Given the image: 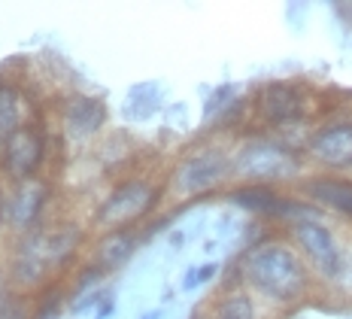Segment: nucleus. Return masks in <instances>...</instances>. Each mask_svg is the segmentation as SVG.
<instances>
[{
    "label": "nucleus",
    "instance_id": "nucleus-20",
    "mask_svg": "<svg viewBox=\"0 0 352 319\" xmlns=\"http://www.w3.org/2000/svg\"><path fill=\"white\" fill-rule=\"evenodd\" d=\"M331 292H337L343 301H352V240H346V258H343V271L334 280Z\"/></svg>",
    "mask_w": 352,
    "mask_h": 319
},
{
    "label": "nucleus",
    "instance_id": "nucleus-28",
    "mask_svg": "<svg viewBox=\"0 0 352 319\" xmlns=\"http://www.w3.org/2000/svg\"><path fill=\"white\" fill-rule=\"evenodd\" d=\"M0 152H3V140H0Z\"/></svg>",
    "mask_w": 352,
    "mask_h": 319
},
{
    "label": "nucleus",
    "instance_id": "nucleus-2",
    "mask_svg": "<svg viewBox=\"0 0 352 319\" xmlns=\"http://www.w3.org/2000/svg\"><path fill=\"white\" fill-rule=\"evenodd\" d=\"M231 165L243 185H280L300 174V152L280 137H249L231 152Z\"/></svg>",
    "mask_w": 352,
    "mask_h": 319
},
{
    "label": "nucleus",
    "instance_id": "nucleus-10",
    "mask_svg": "<svg viewBox=\"0 0 352 319\" xmlns=\"http://www.w3.org/2000/svg\"><path fill=\"white\" fill-rule=\"evenodd\" d=\"M300 195L313 201L322 213H337L340 219L352 222V176L346 174H313L300 180Z\"/></svg>",
    "mask_w": 352,
    "mask_h": 319
},
{
    "label": "nucleus",
    "instance_id": "nucleus-5",
    "mask_svg": "<svg viewBox=\"0 0 352 319\" xmlns=\"http://www.w3.org/2000/svg\"><path fill=\"white\" fill-rule=\"evenodd\" d=\"M252 116L270 131L295 128L316 116V94L295 79H274L255 92Z\"/></svg>",
    "mask_w": 352,
    "mask_h": 319
},
{
    "label": "nucleus",
    "instance_id": "nucleus-9",
    "mask_svg": "<svg viewBox=\"0 0 352 319\" xmlns=\"http://www.w3.org/2000/svg\"><path fill=\"white\" fill-rule=\"evenodd\" d=\"M49 204V183L46 180H25L12 183L3 192V225L19 231L21 237L40 228L43 213Z\"/></svg>",
    "mask_w": 352,
    "mask_h": 319
},
{
    "label": "nucleus",
    "instance_id": "nucleus-15",
    "mask_svg": "<svg viewBox=\"0 0 352 319\" xmlns=\"http://www.w3.org/2000/svg\"><path fill=\"white\" fill-rule=\"evenodd\" d=\"M207 319H261L258 298L252 292H246L243 286H228L210 304Z\"/></svg>",
    "mask_w": 352,
    "mask_h": 319
},
{
    "label": "nucleus",
    "instance_id": "nucleus-26",
    "mask_svg": "<svg viewBox=\"0 0 352 319\" xmlns=\"http://www.w3.org/2000/svg\"><path fill=\"white\" fill-rule=\"evenodd\" d=\"M140 319H161V310H146Z\"/></svg>",
    "mask_w": 352,
    "mask_h": 319
},
{
    "label": "nucleus",
    "instance_id": "nucleus-19",
    "mask_svg": "<svg viewBox=\"0 0 352 319\" xmlns=\"http://www.w3.org/2000/svg\"><path fill=\"white\" fill-rule=\"evenodd\" d=\"M158 103H161V94H158V88L146 98V94H140V88H134L131 92V98H128V110L134 113L137 119H146V116H152L158 110Z\"/></svg>",
    "mask_w": 352,
    "mask_h": 319
},
{
    "label": "nucleus",
    "instance_id": "nucleus-24",
    "mask_svg": "<svg viewBox=\"0 0 352 319\" xmlns=\"http://www.w3.org/2000/svg\"><path fill=\"white\" fill-rule=\"evenodd\" d=\"M113 307H116V298L107 292V295H104V301L98 304V313H94V319H109V316H113Z\"/></svg>",
    "mask_w": 352,
    "mask_h": 319
},
{
    "label": "nucleus",
    "instance_id": "nucleus-7",
    "mask_svg": "<svg viewBox=\"0 0 352 319\" xmlns=\"http://www.w3.org/2000/svg\"><path fill=\"white\" fill-rule=\"evenodd\" d=\"M304 155L322 174H346L352 170V116L322 122L304 140Z\"/></svg>",
    "mask_w": 352,
    "mask_h": 319
},
{
    "label": "nucleus",
    "instance_id": "nucleus-11",
    "mask_svg": "<svg viewBox=\"0 0 352 319\" xmlns=\"http://www.w3.org/2000/svg\"><path fill=\"white\" fill-rule=\"evenodd\" d=\"M19 240L55 271V268H64L73 258V252L82 243V231L76 225H52V228H36V231L19 237Z\"/></svg>",
    "mask_w": 352,
    "mask_h": 319
},
{
    "label": "nucleus",
    "instance_id": "nucleus-29",
    "mask_svg": "<svg viewBox=\"0 0 352 319\" xmlns=\"http://www.w3.org/2000/svg\"><path fill=\"white\" fill-rule=\"evenodd\" d=\"M195 319H201V316H195ZM204 319H207V316H204Z\"/></svg>",
    "mask_w": 352,
    "mask_h": 319
},
{
    "label": "nucleus",
    "instance_id": "nucleus-13",
    "mask_svg": "<svg viewBox=\"0 0 352 319\" xmlns=\"http://www.w3.org/2000/svg\"><path fill=\"white\" fill-rule=\"evenodd\" d=\"M283 198L285 192H280L276 185H234L228 192V201L234 207H240V210L252 213L255 219H264V222H276Z\"/></svg>",
    "mask_w": 352,
    "mask_h": 319
},
{
    "label": "nucleus",
    "instance_id": "nucleus-1",
    "mask_svg": "<svg viewBox=\"0 0 352 319\" xmlns=\"http://www.w3.org/2000/svg\"><path fill=\"white\" fill-rule=\"evenodd\" d=\"M313 274L289 237L270 234L246 247L237 262V286L274 307H295L313 292Z\"/></svg>",
    "mask_w": 352,
    "mask_h": 319
},
{
    "label": "nucleus",
    "instance_id": "nucleus-18",
    "mask_svg": "<svg viewBox=\"0 0 352 319\" xmlns=\"http://www.w3.org/2000/svg\"><path fill=\"white\" fill-rule=\"evenodd\" d=\"M0 319H31L25 301L12 292V286H0Z\"/></svg>",
    "mask_w": 352,
    "mask_h": 319
},
{
    "label": "nucleus",
    "instance_id": "nucleus-22",
    "mask_svg": "<svg viewBox=\"0 0 352 319\" xmlns=\"http://www.w3.org/2000/svg\"><path fill=\"white\" fill-rule=\"evenodd\" d=\"M104 295H107V289H91V292H85L79 301H73V313H82V310L100 304V301H104Z\"/></svg>",
    "mask_w": 352,
    "mask_h": 319
},
{
    "label": "nucleus",
    "instance_id": "nucleus-23",
    "mask_svg": "<svg viewBox=\"0 0 352 319\" xmlns=\"http://www.w3.org/2000/svg\"><path fill=\"white\" fill-rule=\"evenodd\" d=\"M216 271H219V265H216V262L197 265V286H201V283H210V280L216 277Z\"/></svg>",
    "mask_w": 352,
    "mask_h": 319
},
{
    "label": "nucleus",
    "instance_id": "nucleus-12",
    "mask_svg": "<svg viewBox=\"0 0 352 319\" xmlns=\"http://www.w3.org/2000/svg\"><path fill=\"white\" fill-rule=\"evenodd\" d=\"M107 103L94 94H73L61 107V125L70 140H88L100 134L107 125Z\"/></svg>",
    "mask_w": 352,
    "mask_h": 319
},
{
    "label": "nucleus",
    "instance_id": "nucleus-14",
    "mask_svg": "<svg viewBox=\"0 0 352 319\" xmlns=\"http://www.w3.org/2000/svg\"><path fill=\"white\" fill-rule=\"evenodd\" d=\"M143 243V237L137 228H116L107 231L94 247V265L104 271H119L122 265H128L134 258L137 247Z\"/></svg>",
    "mask_w": 352,
    "mask_h": 319
},
{
    "label": "nucleus",
    "instance_id": "nucleus-27",
    "mask_svg": "<svg viewBox=\"0 0 352 319\" xmlns=\"http://www.w3.org/2000/svg\"><path fill=\"white\" fill-rule=\"evenodd\" d=\"M3 185H0V228H3Z\"/></svg>",
    "mask_w": 352,
    "mask_h": 319
},
{
    "label": "nucleus",
    "instance_id": "nucleus-4",
    "mask_svg": "<svg viewBox=\"0 0 352 319\" xmlns=\"http://www.w3.org/2000/svg\"><path fill=\"white\" fill-rule=\"evenodd\" d=\"M167 185H161L152 176H128L116 185L107 195V201L98 207L94 222L107 231L116 228H137L143 219H149L155 213V207L164 198Z\"/></svg>",
    "mask_w": 352,
    "mask_h": 319
},
{
    "label": "nucleus",
    "instance_id": "nucleus-8",
    "mask_svg": "<svg viewBox=\"0 0 352 319\" xmlns=\"http://www.w3.org/2000/svg\"><path fill=\"white\" fill-rule=\"evenodd\" d=\"M46 131L40 125H25L12 137L3 140V152H0V174L10 183L36 180L43 161H46Z\"/></svg>",
    "mask_w": 352,
    "mask_h": 319
},
{
    "label": "nucleus",
    "instance_id": "nucleus-6",
    "mask_svg": "<svg viewBox=\"0 0 352 319\" xmlns=\"http://www.w3.org/2000/svg\"><path fill=\"white\" fill-rule=\"evenodd\" d=\"M289 240L295 243L300 258L307 262L313 280L331 289L334 280L340 277V271H343L346 240H340L325 219H304V222L289 225Z\"/></svg>",
    "mask_w": 352,
    "mask_h": 319
},
{
    "label": "nucleus",
    "instance_id": "nucleus-16",
    "mask_svg": "<svg viewBox=\"0 0 352 319\" xmlns=\"http://www.w3.org/2000/svg\"><path fill=\"white\" fill-rule=\"evenodd\" d=\"M28 107H25V98L16 85H10L6 79H0V140L12 137L16 131H21L28 122Z\"/></svg>",
    "mask_w": 352,
    "mask_h": 319
},
{
    "label": "nucleus",
    "instance_id": "nucleus-25",
    "mask_svg": "<svg viewBox=\"0 0 352 319\" xmlns=\"http://www.w3.org/2000/svg\"><path fill=\"white\" fill-rule=\"evenodd\" d=\"M170 247H173V249H182V247H186V234H182V231H173V234H170Z\"/></svg>",
    "mask_w": 352,
    "mask_h": 319
},
{
    "label": "nucleus",
    "instance_id": "nucleus-17",
    "mask_svg": "<svg viewBox=\"0 0 352 319\" xmlns=\"http://www.w3.org/2000/svg\"><path fill=\"white\" fill-rule=\"evenodd\" d=\"M237 101H240L237 98V88H234V85H219L216 92L207 98V103H204V119H207V122H212V119H222Z\"/></svg>",
    "mask_w": 352,
    "mask_h": 319
},
{
    "label": "nucleus",
    "instance_id": "nucleus-21",
    "mask_svg": "<svg viewBox=\"0 0 352 319\" xmlns=\"http://www.w3.org/2000/svg\"><path fill=\"white\" fill-rule=\"evenodd\" d=\"M58 310H61V292H55V295L49 292L40 307H36V316H31V319H55Z\"/></svg>",
    "mask_w": 352,
    "mask_h": 319
},
{
    "label": "nucleus",
    "instance_id": "nucleus-3",
    "mask_svg": "<svg viewBox=\"0 0 352 319\" xmlns=\"http://www.w3.org/2000/svg\"><path fill=\"white\" fill-rule=\"evenodd\" d=\"M234 176V165H231V152H225L222 146H195L182 155L179 161L170 170V180H167V189L173 192L176 198H204L210 192L222 189Z\"/></svg>",
    "mask_w": 352,
    "mask_h": 319
}]
</instances>
